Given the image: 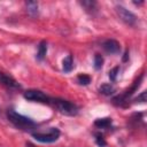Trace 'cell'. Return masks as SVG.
Wrapping results in <instances>:
<instances>
[{
  "instance_id": "6da1fadb",
  "label": "cell",
  "mask_w": 147,
  "mask_h": 147,
  "mask_svg": "<svg viewBox=\"0 0 147 147\" xmlns=\"http://www.w3.org/2000/svg\"><path fill=\"white\" fill-rule=\"evenodd\" d=\"M7 118L9 119V122L17 129L23 130V131H32L33 129L37 127V123L34 121H32L31 118L23 116L18 113H16L13 109H9L7 111Z\"/></svg>"
},
{
  "instance_id": "7a4b0ae2",
  "label": "cell",
  "mask_w": 147,
  "mask_h": 147,
  "mask_svg": "<svg viewBox=\"0 0 147 147\" xmlns=\"http://www.w3.org/2000/svg\"><path fill=\"white\" fill-rule=\"evenodd\" d=\"M59 113L65 116H76L78 114V107L64 99H51L49 102Z\"/></svg>"
},
{
  "instance_id": "3957f363",
  "label": "cell",
  "mask_w": 147,
  "mask_h": 147,
  "mask_svg": "<svg viewBox=\"0 0 147 147\" xmlns=\"http://www.w3.org/2000/svg\"><path fill=\"white\" fill-rule=\"evenodd\" d=\"M32 137L42 144H51L55 142L60 138V130L57 127H49L47 131H37V132H31Z\"/></svg>"
},
{
  "instance_id": "277c9868",
  "label": "cell",
  "mask_w": 147,
  "mask_h": 147,
  "mask_svg": "<svg viewBox=\"0 0 147 147\" xmlns=\"http://www.w3.org/2000/svg\"><path fill=\"white\" fill-rule=\"evenodd\" d=\"M23 96L26 100L33 101V102H41V103H49L51 102V98L39 90H28L24 92Z\"/></svg>"
},
{
  "instance_id": "5b68a950",
  "label": "cell",
  "mask_w": 147,
  "mask_h": 147,
  "mask_svg": "<svg viewBox=\"0 0 147 147\" xmlns=\"http://www.w3.org/2000/svg\"><path fill=\"white\" fill-rule=\"evenodd\" d=\"M116 13L118 15V17L127 25H134L137 22V17L133 13H131L130 10H127L126 8L122 7V6H116Z\"/></svg>"
},
{
  "instance_id": "8992f818",
  "label": "cell",
  "mask_w": 147,
  "mask_h": 147,
  "mask_svg": "<svg viewBox=\"0 0 147 147\" xmlns=\"http://www.w3.org/2000/svg\"><path fill=\"white\" fill-rule=\"evenodd\" d=\"M0 84L9 90H20L21 88V85L13 77H10L1 71H0Z\"/></svg>"
},
{
  "instance_id": "52a82bcc",
  "label": "cell",
  "mask_w": 147,
  "mask_h": 147,
  "mask_svg": "<svg viewBox=\"0 0 147 147\" xmlns=\"http://www.w3.org/2000/svg\"><path fill=\"white\" fill-rule=\"evenodd\" d=\"M102 48L108 54H117L121 49V46L119 42L116 41L115 39H107L102 42Z\"/></svg>"
},
{
  "instance_id": "ba28073f",
  "label": "cell",
  "mask_w": 147,
  "mask_h": 147,
  "mask_svg": "<svg viewBox=\"0 0 147 147\" xmlns=\"http://www.w3.org/2000/svg\"><path fill=\"white\" fill-rule=\"evenodd\" d=\"M47 53V42L46 41H40L39 45H38V52H37V60L41 61L44 60L45 55Z\"/></svg>"
},
{
  "instance_id": "9c48e42d",
  "label": "cell",
  "mask_w": 147,
  "mask_h": 147,
  "mask_svg": "<svg viewBox=\"0 0 147 147\" xmlns=\"http://www.w3.org/2000/svg\"><path fill=\"white\" fill-rule=\"evenodd\" d=\"M26 11L30 16L34 17L38 14V3L36 1H26Z\"/></svg>"
},
{
  "instance_id": "30bf717a",
  "label": "cell",
  "mask_w": 147,
  "mask_h": 147,
  "mask_svg": "<svg viewBox=\"0 0 147 147\" xmlns=\"http://www.w3.org/2000/svg\"><path fill=\"white\" fill-rule=\"evenodd\" d=\"M62 68L64 72H70L74 68V59L72 55H68L67 57H64L63 62H62Z\"/></svg>"
},
{
  "instance_id": "8fae6325",
  "label": "cell",
  "mask_w": 147,
  "mask_h": 147,
  "mask_svg": "<svg viewBox=\"0 0 147 147\" xmlns=\"http://www.w3.org/2000/svg\"><path fill=\"white\" fill-rule=\"evenodd\" d=\"M111 125V118H98L95 122H94V126L99 127V129H107Z\"/></svg>"
},
{
  "instance_id": "7c38bea8",
  "label": "cell",
  "mask_w": 147,
  "mask_h": 147,
  "mask_svg": "<svg viewBox=\"0 0 147 147\" xmlns=\"http://www.w3.org/2000/svg\"><path fill=\"white\" fill-rule=\"evenodd\" d=\"M80 5L85 8V10H86L87 13L93 14V13H95V11L98 10L96 2H94V1H80Z\"/></svg>"
},
{
  "instance_id": "4fadbf2b",
  "label": "cell",
  "mask_w": 147,
  "mask_h": 147,
  "mask_svg": "<svg viewBox=\"0 0 147 147\" xmlns=\"http://www.w3.org/2000/svg\"><path fill=\"white\" fill-rule=\"evenodd\" d=\"M99 92L103 95H111L114 92H115V88L113 85L110 84H102L100 87H99Z\"/></svg>"
},
{
  "instance_id": "5bb4252c",
  "label": "cell",
  "mask_w": 147,
  "mask_h": 147,
  "mask_svg": "<svg viewBox=\"0 0 147 147\" xmlns=\"http://www.w3.org/2000/svg\"><path fill=\"white\" fill-rule=\"evenodd\" d=\"M77 82L80 84V85H88L91 83V77L88 75H85V74H80L77 76Z\"/></svg>"
},
{
  "instance_id": "9a60e30c",
  "label": "cell",
  "mask_w": 147,
  "mask_h": 147,
  "mask_svg": "<svg viewBox=\"0 0 147 147\" xmlns=\"http://www.w3.org/2000/svg\"><path fill=\"white\" fill-rule=\"evenodd\" d=\"M103 65V57L100 54H95L94 55V68L96 70H100Z\"/></svg>"
},
{
  "instance_id": "2e32d148",
  "label": "cell",
  "mask_w": 147,
  "mask_h": 147,
  "mask_svg": "<svg viewBox=\"0 0 147 147\" xmlns=\"http://www.w3.org/2000/svg\"><path fill=\"white\" fill-rule=\"evenodd\" d=\"M118 72H119V67H115V68H113V69L109 71V78H110L111 82H115V80H116Z\"/></svg>"
},
{
  "instance_id": "e0dca14e",
  "label": "cell",
  "mask_w": 147,
  "mask_h": 147,
  "mask_svg": "<svg viewBox=\"0 0 147 147\" xmlns=\"http://www.w3.org/2000/svg\"><path fill=\"white\" fill-rule=\"evenodd\" d=\"M95 141L96 144L100 146V147H105L107 144H106V140L103 138V136L101 133H95Z\"/></svg>"
},
{
  "instance_id": "ac0fdd59",
  "label": "cell",
  "mask_w": 147,
  "mask_h": 147,
  "mask_svg": "<svg viewBox=\"0 0 147 147\" xmlns=\"http://www.w3.org/2000/svg\"><path fill=\"white\" fill-rule=\"evenodd\" d=\"M134 101H137V102H145L146 101V92H141V94L138 95V98H136Z\"/></svg>"
}]
</instances>
